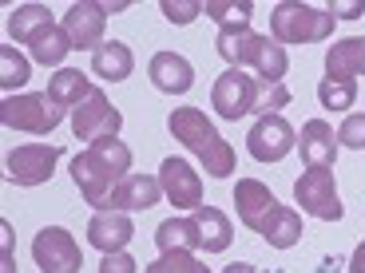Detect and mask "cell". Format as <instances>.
<instances>
[{
  "label": "cell",
  "mask_w": 365,
  "mask_h": 273,
  "mask_svg": "<svg viewBox=\"0 0 365 273\" xmlns=\"http://www.w3.org/2000/svg\"><path fill=\"white\" fill-rule=\"evenodd\" d=\"M128 171H131V146H123L119 139H100L83 155L72 159V178L91 210H111V198L123 186Z\"/></svg>",
  "instance_id": "1"
},
{
  "label": "cell",
  "mask_w": 365,
  "mask_h": 273,
  "mask_svg": "<svg viewBox=\"0 0 365 273\" xmlns=\"http://www.w3.org/2000/svg\"><path fill=\"white\" fill-rule=\"evenodd\" d=\"M167 127H171V135L179 139L182 146H191V155L207 166L210 178H230V174H235V146L215 131V123H210L199 107L171 111Z\"/></svg>",
  "instance_id": "2"
},
{
  "label": "cell",
  "mask_w": 365,
  "mask_h": 273,
  "mask_svg": "<svg viewBox=\"0 0 365 273\" xmlns=\"http://www.w3.org/2000/svg\"><path fill=\"white\" fill-rule=\"evenodd\" d=\"M219 55L227 60L230 68H255V75L262 83H282L286 68H290V55L278 40L258 36L250 28H235V32H219L215 40Z\"/></svg>",
  "instance_id": "3"
},
{
  "label": "cell",
  "mask_w": 365,
  "mask_h": 273,
  "mask_svg": "<svg viewBox=\"0 0 365 273\" xmlns=\"http://www.w3.org/2000/svg\"><path fill=\"white\" fill-rule=\"evenodd\" d=\"M334 24L338 20L326 9H314V4H302V0H282L270 16V32L278 44H318L334 32Z\"/></svg>",
  "instance_id": "4"
},
{
  "label": "cell",
  "mask_w": 365,
  "mask_h": 273,
  "mask_svg": "<svg viewBox=\"0 0 365 273\" xmlns=\"http://www.w3.org/2000/svg\"><path fill=\"white\" fill-rule=\"evenodd\" d=\"M258 100H262V80L250 75L247 68H227V72L215 80L210 87V103L222 119L238 123L242 115H255L258 111Z\"/></svg>",
  "instance_id": "5"
},
{
  "label": "cell",
  "mask_w": 365,
  "mask_h": 273,
  "mask_svg": "<svg viewBox=\"0 0 365 273\" xmlns=\"http://www.w3.org/2000/svg\"><path fill=\"white\" fill-rule=\"evenodd\" d=\"M0 123L12 131H32V135H52L60 127V107L52 95L40 91H24V95H9L0 103Z\"/></svg>",
  "instance_id": "6"
},
{
  "label": "cell",
  "mask_w": 365,
  "mask_h": 273,
  "mask_svg": "<svg viewBox=\"0 0 365 273\" xmlns=\"http://www.w3.org/2000/svg\"><path fill=\"white\" fill-rule=\"evenodd\" d=\"M294 198H298L302 210H310L314 218H322V222H338L346 214L329 166H306L298 174V182H294Z\"/></svg>",
  "instance_id": "7"
},
{
  "label": "cell",
  "mask_w": 365,
  "mask_h": 273,
  "mask_svg": "<svg viewBox=\"0 0 365 273\" xmlns=\"http://www.w3.org/2000/svg\"><path fill=\"white\" fill-rule=\"evenodd\" d=\"M119 127H123V115H119V111L111 107L108 95H103L100 87L91 91L88 100H83L80 107L72 111V131H76V139H83V143L119 139Z\"/></svg>",
  "instance_id": "8"
},
{
  "label": "cell",
  "mask_w": 365,
  "mask_h": 273,
  "mask_svg": "<svg viewBox=\"0 0 365 273\" xmlns=\"http://www.w3.org/2000/svg\"><path fill=\"white\" fill-rule=\"evenodd\" d=\"M32 257H36L40 273H80L83 254L76 246V237L64 226H44L32 242Z\"/></svg>",
  "instance_id": "9"
},
{
  "label": "cell",
  "mask_w": 365,
  "mask_h": 273,
  "mask_svg": "<svg viewBox=\"0 0 365 273\" xmlns=\"http://www.w3.org/2000/svg\"><path fill=\"white\" fill-rule=\"evenodd\" d=\"M247 146H250V159H258V163H282L294 151V127L282 115H262L250 127Z\"/></svg>",
  "instance_id": "10"
},
{
  "label": "cell",
  "mask_w": 365,
  "mask_h": 273,
  "mask_svg": "<svg viewBox=\"0 0 365 273\" xmlns=\"http://www.w3.org/2000/svg\"><path fill=\"white\" fill-rule=\"evenodd\" d=\"M56 163H60V146L32 143V146H16L4 166H9V178L16 186H40V182L52 178Z\"/></svg>",
  "instance_id": "11"
},
{
  "label": "cell",
  "mask_w": 365,
  "mask_h": 273,
  "mask_svg": "<svg viewBox=\"0 0 365 273\" xmlns=\"http://www.w3.org/2000/svg\"><path fill=\"white\" fill-rule=\"evenodd\" d=\"M103 28H108V4H96V0H80L64 16V32L72 36V48H83V52L103 48Z\"/></svg>",
  "instance_id": "12"
},
{
  "label": "cell",
  "mask_w": 365,
  "mask_h": 273,
  "mask_svg": "<svg viewBox=\"0 0 365 273\" xmlns=\"http://www.w3.org/2000/svg\"><path fill=\"white\" fill-rule=\"evenodd\" d=\"M235 206H238V222L247 230H255V234H262L266 222L274 218V210L282 206V202L270 194V186L258 178H238L235 186Z\"/></svg>",
  "instance_id": "13"
},
{
  "label": "cell",
  "mask_w": 365,
  "mask_h": 273,
  "mask_svg": "<svg viewBox=\"0 0 365 273\" xmlns=\"http://www.w3.org/2000/svg\"><path fill=\"white\" fill-rule=\"evenodd\" d=\"M159 182H163V194L171 198L175 210L207 206V202H202V182H199V174L191 171L187 159H163V166H159Z\"/></svg>",
  "instance_id": "14"
},
{
  "label": "cell",
  "mask_w": 365,
  "mask_h": 273,
  "mask_svg": "<svg viewBox=\"0 0 365 273\" xmlns=\"http://www.w3.org/2000/svg\"><path fill=\"white\" fill-rule=\"evenodd\" d=\"M131 234H135V226H131V218L123 210H100V214L88 222V242L100 250V254H123Z\"/></svg>",
  "instance_id": "15"
},
{
  "label": "cell",
  "mask_w": 365,
  "mask_h": 273,
  "mask_svg": "<svg viewBox=\"0 0 365 273\" xmlns=\"http://www.w3.org/2000/svg\"><path fill=\"white\" fill-rule=\"evenodd\" d=\"M147 72H151V83H155L159 91H167V95H182V91H191V83H195V68L187 64L179 52H155Z\"/></svg>",
  "instance_id": "16"
},
{
  "label": "cell",
  "mask_w": 365,
  "mask_h": 273,
  "mask_svg": "<svg viewBox=\"0 0 365 273\" xmlns=\"http://www.w3.org/2000/svg\"><path fill=\"white\" fill-rule=\"evenodd\" d=\"M302 163L306 166H329L338 163V139H334V127L322 123V119H310L306 127H302Z\"/></svg>",
  "instance_id": "17"
},
{
  "label": "cell",
  "mask_w": 365,
  "mask_h": 273,
  "mask_svg": "<svg viewBox=\"0 0 365 273\" xmlns=\"http://www.w3.org/2000/svg\"><path fill=\"white\" fill-rule=\"evenodd\" d=\"M159 194H163V182L151 178V174H128L123 178V186L115 191V198H111V210H151L159 202Z\"/></svg>",
  "instance_id": "18"
},
{
  "label": "cell",
  "mask_w": 365,
  "mask_h": 273,
  "mask_svg": "<svg viewBox=\"0 0 365 273\" xmlns=\"http://www.w3.org/2000/svg\"><path fill=\"white\" fill-rule=\"evenodd\" d=\"M326 75L357 80L365 75V36H346L326 52Z\"/></svg>",
  "instance_id": "19"
},
{
  "label": "cell",
  "mask_w": 365,
  "mask_h": 273,
  "mask_svg": "<svg viewBox=\"0 0 365 273\" xmlns=\"http://www.w3.org/2000/svg\"><path fill=\"white\" fill-rule=\"evenodd\" d=\"M91 91L96 87L88 83V75H83L80 68H60V72L52 75V83H48V95H52V103L60 111H76Z\"/></svg>",
  "instance_id": "20"
},
{
  "label": "cell",
  "mask_w": 365,
  "mask_h": 273,
  "mask_svg": "<svg viewBox=\"0 0 365 273\" xmlns=\"http://www.w3.org/2000/svg\"><path fill=\"white\" fill-rule=\"evenodd\" d=\"M91 68H96L100 80L119 83V80H128V75L135 72V60H131V48L128 44L111 40V44H103L100 52H91Z\"/></svg>",
  "instance_id": "21"
},
{
  "label": "cell",
  "mask_w": 365,
  "mask_h": 273,
  "mask_svg": "<svg viewBox=\"0 0 365 273\" xmlns=\"http://www.w3.org/2000/svg\"><path fill=\"white\" fill-rule=\"evenodd\" d=\"M195 222H199V230H202V250L207 254H222V250L230 246V237H235V226H230V218L222 214V210H215V206H199L191 214Z\"/></svg>",
  "instance_id": "22"
},
{
  "label": "cell",
  "mask_w": 365,
  "mask_h": 273,
  "mask_svg": "<svg viewBox=\"0 0 365 273\" xmlns=\"http://www.w3.org/2000/svg\"><path fill=\"white\" fill-rule=\"evenodd\" d=\"M155 246L159 254H167V250H202V230L195 218H167L155 230Z\"/></svg>",
  "instance_id": "23"
},
{
  "label": "cell",
  "mask_w": 365,
  "mask_h": 273,
  "mask_svg": "<svg viewBox=\"0 0 365 273\" xmlns=\"http://www.w3.org/2000/svg\"><path fill=\"white\" fill-rule=\"evenodd\" d=\"M28 52H32V60L36 64H64V55L72 52V36L64 32V24H48L44 32H36L32 36V44H28Z\"/></svg>",
  "instance_id": "24"
},
{
  "label": "cell",
  "mask_w": 365,
  "mask_h": 273,
  "mask_svg": "<svg viewBox=\"0 0 365 273\" xmlns=\"http://www.w3.org/2000/svg\"><path fill=\"white\" fill-rule=\"evenodd\" d=\"M48 24H56V20H52V12H48L44 4H20V9L9 16V36L16 40V44H32V36L44 32Z\"/></svg>",
  "instance_id": "25"
},
{
  "label": "cell",
  "mask_w": 365,
  "mask_h": 273,
  "mask_svg": "<svg viewBox=\"0 0 365 273\" xmlns=\"http://www.w3.org/2000/svg\"><path fill=\"white\" fill-rule=\"evenodd\" d=\"M262 237L270 242L274 250H290L294 242H302V218H298V210L278 206V210H274V218L266 222Z\"/></svg>",
  "instance_id": "26"
},
{
  "label": "cell",
  "mask_w": 365,
  "mask_h": 273,
  "mask_svg": "<svg viewBox=\"0 0 365 273\" xmlns=\"http://www.w3.org/2000/svg\"><path fill=\"white\" fill-rule=\"evenodd\" d=\"M210 20H219V32H235V28H250V0H207L202 4Z\"/></svg>",
  "instance_id": "27"
},
{
  "label": "cell",
  "mask_w": 365,
  "mask_h": 273,
  "mask_svg": "<svg viewBox=\"0 0 365 273\" xmlns=\"http://www.w3.org/2000/svg\"><path fill=\"white\" fill-rule=\"evenodd\" d=\"M318 100L326 111H349L357 100V83L341 80V75H326V80L318 83Z\"/></svg>",
  "instance_id": "28"
},
{
  "label": "cell",
  "mask_w": 365,
  "mask_h": 273,
  "mask_svg": "<svg viewBox=\"0 0 365 273\" xmlns=\"http://www.w3.org/2000/svg\"><path fill=\"white\" fill-rule=\"evenodd\" d=\"M143 273H210V269L191 254V250H167V254H159V262H151Z\"/></svg>",
  "instance_id": "29"
},
{
  "label": "cell",
  "mask_w": 365,
  "mask_h": 273,
  "mask_svg": "<svg viewBox=\"0 0 365 273\" xmlns=\"http://www.w3.org/2000/svg\"><path fill=\"white\" fill-rule=\"evenodd\" d=\"M28 83V60L16 52L12 44L0 48V87L4 91H16Z\"/></svg>",
  "instance_id": "30"
},
{
  "label": "cell",
  "mask_w": 365,
  "mask_h": 273,
  "mask_svg": "<svg viewBox=\"0 0 365 273\" xmlns=\"http://www.w3.org/2000/svg\"><path fill=\"white\" fill-rule=\"evenodd\" d=\"M290 103V91L282 83H262V100H258V119L262 115H278V111Z\"/></svg>",
  "instance_id": "31"
},
{
  "label": "cell",
  "mask_w": 365,
  "mask_h": 273,
  "mask_svg": "<svg viewBox=\"0 0 365 273\" xmlns=\"http://www.w3.org/2000/svg\"><path fill=\"white\" fill-rule=\"evenodd\" d=\"M199 12H202L199 0H163V16L171 24H191V20H199Z\"/></svg>",
  "instance_id": "32"
},
{
  "label": "cell",
  "mask_w": 365,
  "mask_h": 273,
  "mask_svg": "<svg viewBox=\"0 0 365 273\" xmlns=\"http://www.w3.org/2000/svg\"><path fill=\"white\" fill-rule=\"evenodd\" d=\"M338 146H354V151H365V115H349L338 131Z\"/></svg>",
  "instance_id": "33"
},
{
  "label": "cell",
  "mask_w": 365,
  "mask_h": 273,
  "mask_svg": "<svg viewBox=\"0 0 365 273\" xmlns=\"http://www.w3.org/2000/svg\"><path fill=\"white\" fill-rule=\"evenodd\" d=\"M100 273H139V265L131 254H103Z\"/></svg>",
  "instance_id": "34"
},
{
  "label": "cell",
  "mask_w": 365,
  "mask_h": 273,
  "mask_svg": "<svg viewBox=\"0 0 365 273\" xmlns=\"http://www.w3.org/2000/svg\"><path fill=\"white\" fill-rule=\"evenodd\" d=\"M326 12H329L334 20H357V16L365 12V4H361V0H349V4H341V0H334V4H329Z\"/></svg>",
  "instance_id": "35"
},
{
  "label": "cell",
  "mask_w": 365,
  "mask_h": 273,
  "mask_svg": "<svg viewBox=\"0 0 365 273\" xmlns=\"http://www.w3.org/2000/svg\"><path fill=\"white\" fill-rule=\"evenodd\" d=\"M0 234H4V273H16V265H12V226L9 222L0 226Z\"/></svg>",
  "instance_id": "36"
},
{
  "label": "cell",
  "mask_w": 365,
  "mask_h": 273,
  "mask_svg": "<svg viewBox=\"0 0 365 273\" xmlns=\"http://www.w3.org/2000/svg\"><path fill=\"white\" fill-rule=\"evenodd\" d=\"M349 273H365V242L349 254Z\"/></svg>",
  "instance_id": "37"
},
{
  "label": "cell",
  "mask_w": 365,
  "mask_h": 273,
  "mask_svg": "<svg viewBox=\"0 0 365 273\" xmlns=\"http://www.w3.org/2000/svg\"><path fill=\"white\" fill-rule=\"evenodd\" d=\"M222 273H258L255 265H247V262H235V265H227Z\"/></svg>",
  "instance_id": "38"
}]
</instances>
